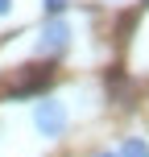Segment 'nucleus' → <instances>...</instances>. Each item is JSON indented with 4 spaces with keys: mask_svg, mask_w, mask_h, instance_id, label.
<instances>
[{
    "mask_svg": "<svg viewBox=\"0 0 149 157\" xmlns=\"http://www.w3.org/2000/svg\"><path fill=\"white\" fill-rule=\"evenodd\" d=\"M100 157H116V153H100Z\"/></svg>",
    "mask_w": 149,
    "mask_h": 157,
    "instance_id": "obj_6",
    "label": "nucleus"
},
{
    "mask_svg": "<svg viewBox=\"0 0 149 157\" xmlns=\"http://www.w3.org/2000/svg\"><path fill=\"white\" fill-rule=\"evenodd\" d=\"M41 8H46L50 17H58V13H62V8H66V0H41Z\"/></svg>",
    "mask_w": 149,
    "mask_h": 157,
    "instance_id": "obj_4",
    "label": "nucleus"
},
{
    "mask_svg": "<svg viewBox=\"0 0 149 157\" xmlns=\"http://www.w3.org/2000/svg\"><path fill=\"white\" fill-rule=\"evenodd\" d=\"M66 41H71V25H66V21H50L46 29H41V54H46V50L54 54V50L66 46Z\"/></svg>",
    "mask_w": 149,
    "mask_h": 157,
    "instance_id": "obj_2",
    "label": "nucleus"
},
{
    "mask_svg": "<svg viewBox=\"0 0 149 157\" xmlns=\"http://www.w3.org/2000/svg\"><path fill=\"white\" fill-rule=\"evenodd\" d=\"M33 124H37V132H46V136H62V128H66V108H62L58 99H41L37 112H33Z\"/></svg>",
    "mask_w": 149,
    "mask_h": 157,
    "instance_id": "obj_1",
    "label": "nucleus"
},
{
    "mask_svg": "<svg viewBox=\"0 0 149 157\" xmlns=\"http://www.w3.org/2000/svg\"><path fill=\"white\" fill-rule=\"evenodd\" d=\"M8 8H13V0H0V17H4V13H8Z\"/></svg>",
    "mask_w": 149,
    "mask_h": 157,
    "instance_id": "obj_5",
    "label": "nucleus"
},
{
    "mask_svg": "<svg viewBox=\"0 0 149 157\" xmlns=\"http://www.w3.org/2000/svg\"><path fill=\"white\" fill-rule=\"evenodd\" d=\"M116 157H149V145L141 141V136H128L124 145H120V153Z\"/></svg>",
    "mask_w": 149,
    "mask_h": 157,
    "instance_id": "obj_3",
    "label": "nucleus"
}]
</instances>
